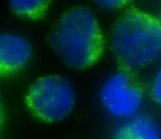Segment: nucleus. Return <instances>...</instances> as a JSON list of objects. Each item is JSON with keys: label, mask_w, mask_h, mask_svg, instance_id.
<instances>
[{"label": "nucleus", "mask_w": 161, "mask_h": 139, "mask_svg": "<svg viewBox=\"0 0 161 139\" xmlns=\"http://www.w3.org/2000/svg\"><path fill=\"white\" fill-rule=\"evenodd\" d=\"M152 97L155 101L161 105V68L156 73L151 87Z\"/></svg>", "instance_id": "6e6552de"}, {"label": "nucleus", "mask_w": 161, "mask_h": 139, "mask_svg": "<svg viewBox=\"0 0 161 139\" xmlns=\"http://www.w3.org/2000/svg\"><path fill=\"white\" fill-rule=\"evenodd\" d=\"M114 139H161V131L149 116L137 115L117 128Z\"/></svg>", "instance_id": "423d86ee"}, {"label": "nucleus", "mask_w": 161, "mask_h": 139, "mask_svg": "<svg viewBox=\"0 0 161 139\" xmlns=\"http://www.w3.org/2000/svg\"><path fill=\"white\" fill-rule=\"evenodd\" d=\"M128 3L129 2L123 1V0H104V1L97 2V4L100 6V7L111 10L123 8V7H126Z\"/></svg>", "instance_id": "1a4fd4ad"}, {"label": "nucleus", "mask_w": 161, "mask_h": 139, "mask_svg": "<svg viewBox=\"0 0 161 139\" xmlns=\"http://www.w3.org/2000/svg\"><path fill=\"white\" fill-rule=\"evenodd\" d=\"M3 123V106L1 101H0V128L2 126Z\"/></svg>", "instance_id": "9d476101"}, {"label": "nucleus", "mask_w": 161, "mask_h": 139, "mask_svg": "<svg viewBox=\"0 0 161 139\" xmlns=\"http://www.w3.org/2000/svg\"><path fill=\"white\" fill-rule=\"evenodd\" d=\"M32 47L29 41L19 34H0V78L19 71L32 56Z\"/></svg>", "instance_id": "39448f33"}, {"label": "nucleus", "mask_w": 161, "mask_h": 139, "mask_svg": "<svg viewBox=\"0 0 161 139\" xmlns=\"http://www.w3.org/2000/svg\"><path fill=\"white\" fill-rule=\"evenodd\" d=\"M48 1H11L12 10L19 16L31 19L40 18L46 13L49 7Z\"/></svg>", "instance_id": "0eeeda50"}, {"label": "nucleus", "mask_w": 161, "mask_h": 139, "mask_svg": "<svg viewBox=\"0 0 161 139\" xmlns=\"http://www.w3.org/2000/svg\"><path fill=\"white\" fill-rule=\"evenodd\" d=\"M50 43L68 66L83 70L98 62L104 50V37L90 9L77 7L66 11L55 25Z\"/></svg>", "instance_id": "f03ea898"}, {"label": "nucleus", "mask_w": 161, "mask_h": 139, "mask_svg": "<svg viewBox=\"0 0 161 139\" xmlns=\"http://www.w3.org/2000/svg\"><path fill=\"white\" fill-rule=\"evenodd\" d=\"M28 108L39 120L61 121L74 109L76 94L70 81L61 75L42 77L30 87L25 97Z\"/></svg>", "instance_id": "7ed1b4c3"}, {"label": "nucleus", "mask_w": 161, "mask_h": 139, "mask_svg": "<svg viewBox=\"0 0 161 139\" xmlns=\"http://www.w3.org/2000/svg\"><path fill=\"white\" fill-rule=\"evenodd\" d=\"M109 42L123 70L146 67L161 56L160 20L139 9H130L113 25Z\"/></svg>", "instance_id": "f257e3e1"}, {"label": "nucleus", "mask_w": 161, "mask_h": 139, "mask_svg": "<svg viewBox=\"0 0 161 139\" xmlns=\"http://www.w3.org/2000/svg\"><path fill=\"white\" fill-rule=\"evenodd\" d=\"M100 98L103 108L110 115L127 120L138 115L143 103V92L130 71L121 70L103 82Z\"/></svg>", "instance_id": "20e7f679"}, {"label": "nucleus", "mask_w": 161, "mask_h": 139, "mask_svg": "<svg viewBox=\"0 0 161 139\" xmlns=\"http://www.w3.org/2000/svg\"><path fill=\"white\" fill-rule=\"evenodd\" d=\"M159 20H160V21H161V18H159Z\"/></svg>", "instance_id": "9b49d317"}]
</instances>
